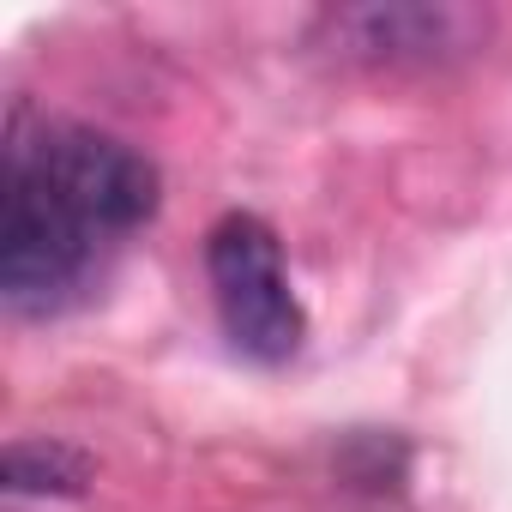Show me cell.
I'll list each match as a JSON object with an SVG mask.
<instances>
[{
    "instance_id": "6da1fadb",
    "label": "cell",
    "mask_w": 512,
    "mask_h": 512,
    "mask_svg": "<svg viewBox=\"0 0 512 512\" xmlns=\"http://www.w3.org/2000/svg\"><path fill=\"white\" fill-rule=\"evenodd\" d=\"M115 241L25 157L7 145L0 169V296L13 314H61L103 272Z\"/></svg>"
},
{
    "instance_id": "7a4b0ae2",
    "label": "cell",
    "mask_w": 512,
    "mask_h": 512,
    "mask_svg": "<svg viewBox=\"0 0 512 512\" xmlns=\"http://www.w3.org/2000/svg\"><path fill=\"white\" fill-rule=\"evenodd\" d=\"M205 278H211V302L223 320V338L260 368H278L302 350L308 338V314L290 290L284 272V247L272 235L266 217L253 211H223L205 235Z\"/></svg>"
},
{
    "instance_id": "3957f363",
    "label": "cell",
    "mask_w": 512,
    "mask_h": 512,
    "mask_svg": "<svg viewBox=\"0 0 512 512\" xmlns=\"http://www.w3.org/2000/svg\"><path fill=\"white\" fill-rule=\"evenodd\" d=\"M326 49H338L344 61H368V67H434L452 55H470L488 43V13L476 7H452V0H374V7H338L320 19Z\"/></svg>"
},
{
    "instance_id": "277c9868",
    "label": "cell",
    "mask_w": 512,
    "mask_h": 512,
    "mask_svg": "<svg viewBox=\"0 0 512 512\" xmlns=\"http://www.w3.org/2000/svg\"><path fill=\"white\" fill-rule=\"evenodd\" d=\"M0 470H7V494H85L97 476L91 452L67 440H13Z\"/></svg>"
}]
</instances>
